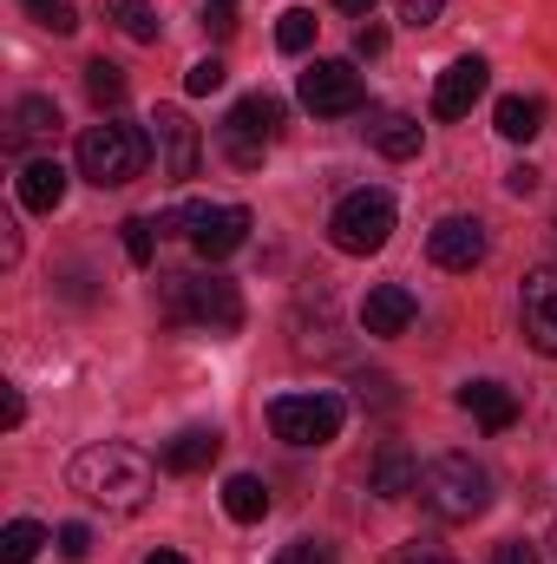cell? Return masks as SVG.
Instances as JSON below:
<instances>
[{
	"mask_svg": "<svg viewBox=\"0 0 557 564\" xmlns=\"http://www.w3.org/2000/svg\"><path fill=\"white\" fill-rule=\"evenodd\" d=\"M66 479H73L79 499H92L106 512H139L151 499V486H157V466L144 459L139 446H125V440H99V446H86L66 466Z\"/></svg>",
	"mask_w": 557,
	"mask_h": 564,
	"instance_id": "obj_1",
	"label": "cell"
},
{
	"mask_svg": "<svg viewBox=\"0 0 557 564\" xmlns=\"http://www.w3.org/2000/svg\"><path fill=\"white\" fill-rule=\"evenodd\" d=\"M419 506L439 519V525H472L485 506H492V479L472 453H439L419 466Z\"/></svg>",
	"mask_w": 557,
	"mask_h": 564,
	"instance_id": "obj_2",
	"label": "cell"
},
{
	"mask_svg": "<svg viewBox=\"0 0 557 564\" xmlns=\"http://www.w3.org/2000/svg\"><path fill=\"white\" fill-rule=\"evenodd\" d=\"M79 177H92L99 191H119V184H132L144 171V158H151V132L139 126H125V119H106V126H86L79 132Z\"/></svg>",
	"mask_w": 557,
	"mask_h": 564,
	"instance_id": "obj_3",
	"label": "cell"
},
{
	"mask_svg": "<svg viewBox=\"0 0 557 564\" xmlns=\"http://www.w3.org/2000/svg\"><path fill=\"white\" fill-rule=\"evenodd\" d=\"M164 315L171 322H197L210 335H237L243 328V295L230 276H157Z\"/></svg>",
	"mask_w": 557,
	"mask_h": 564,
	"instance_id": "obj_4",
	"label": "cell"
},
{
	"mask_svg": "<svg viewBox=\"0 0 557 564\" xmlns=\"http://www.w3.org/2000/svg\"><path fill=\"white\" fill-rule=\"evenodd\" d=\"M387 237H394V197L387 191H348L328 217V243L341 257H374V250H387Z\"/></svg>",
	"mask_w": 557,
	"mask_h": 564,
	"instance_id": "obj_5",
	"label": "cell"
},
{
	"mask_svg": "<svg viewBox=\"0 0 557 564\" xmlns=\"http://www.w3.org/2000/svg\"><path fill=\"white\" fill-rule=\"evenodd\" d=\"M282 132V99H270V93H250V99H237L230 106V119H223V158L237 164V171H256L263 164V151L276 144Z\"/></svg>",
	"mask_w": 557,
	"mask_h": 564,
	"instance_id": "obj_6",
	"label": "cell"
},
{
	"mask_svg": "<svg viewBox=\"0 0 557 564\" xmlns=\"http://www.w3.org/2000/svg\"><path fill=\"white\" fill-rule=\"evenodd\" d=\"M341 421H348V408L335 394H276L270 401V426L288 446H328V440H341Z\"/></svg>",
	"mask_w": 557,
	"mask_h": 564,
	"instance_id": "obj_7",
	"label": "cell"
},
{
	"mask_svg": "<svg viewBox=\"0 0 557 564\" xmlns=\"http://www.w3.org/2000/svg\"><path fill=\"white\" fill-rule=\"evenodd\" d=\"M295 93H302V106L321 112V119H348V112H361V99H368V86H361V73H354L348 59H315Z\"/></svg>",
	"mask_w": 557,
	"mask_h": 564,
	"instance_id": "obj_8",
	"label": "cell"
},
{
	"mask_svg": "<svg viewBox=\"0 0 557 564\" xmlns=\"http://www.w3.org/2000/svg\"><path fill=\"white\" fill-rule=\"evenodd\" d=\"M485 250H492V237H485L479 217H439V224L426 230V257H433L439 270H452V276H472V270L485 263Z\"/></svg>",
	"mask_w": 557,
	"mask_h": 564,
	"instance_id": "obj_9",
	"label": "cell"
},
{
	"mask_svg": "<svg viewBox=\"0 0 557 564\" xmlns=\"http://www.w3.org/2000/svg\"><path fill=\"white\" fill-rule=\"evenodd\" d=\"M151 151H157V171L184 184V177H197L204 139H197V126H190L177 106H157V112H151Z\"/></svg>",
	"mask_w": 557,
	"mask_h": 564,
	"instance_id": "obj_10",
	"label": "cell"
},
{
	"mask_svg": "<svg viewBox=\"0 0 557 564\" xmlns=\"http://www.w3.org/2000/svg\"><path fill=\"white\" fill-rule=\"evenodd\" d=\"M518 322H525V341H532L538 355H551V361H557V263H545V270H532V276H525Z\"/></svg>",
	"mask_w": 557,
	"mask_h": 564,
	"instance_id": "obj_11",
	"label": "cell"
},
{
	"mask_svg": "<svg viewBox=\"0 0 557 564\" xmlns=\"http://www.w3.org/2000/svg\"><path fill=\"white\" fill-rule=\"evenodd\" d=\"M485 86H492V66H485L479 53L452 59V66L439 73V86H433V119H466V112L485 99Z\"/></svg>",
	"mask_w": 557,
	"mask_h": 564,
	"instance_id": "obj_12",
	"label": "cell"
},
{
	"mask_svg": "<svg viewBox=\"0 0 557 564\" xmlns=\"http://www.w3.org/2000/svg\"><path fill=\"white\" fill-rule=\"evenodd\" d=\"M197 257L204 263H223V257H237L243 243H250V210L243 204H204V217H197Z\"/></svg>",
	"mask_w": 557,
	"mask_h": 564,
	"instance_id": "obj_13",
	"label": "cell"
},
{
	"mask_svg": "<svg viewBox=\"0 0 557 564\" xmlns=\"http://www.w3.org/2000/svg\"><path fill=\"white\" fill-rule=\"evenodd\" d=\"M414 315H419V302H414V289L407 282H374L368 289V302H361V328L368 335H407L414 328Z\"/></svg>",
	"mask_w": 557,
	"mask_h": 564,
	"instance_id": "obj_14",
	"label": "cell"
},
{
	"mask_svg": "<svg viewBox=\"0 0 557 564\" xmlns=\"http://www.w3.org/2000/svg\"><path fill=\"white\" fill-rule=\"evenodd\" d=\"M66 177H73V171H66L59 158H26V164H20V177H13V191H20V204H26V210L53 217V210L66 204Z\"/></svg>",
	"mask_w": 557,
	"mask_h": 564,
	"instance_id": "obj_15",
	"label": "cell"
},
{
	"mask_svg": "<svg viewBox=\"0 0 557 564\" xmlns=\"http://www.w3.org/2000/svg\"><path fill=\"white\" fill-rule=\"evenodd\" d=\"M459 408L485 426V433H505V426L518 421V394H512L505 381H466V388H459Z\"/></svg>",
	"mask_w": 557,
	"mask_h": 564,
	"instance_id": "obj_16",
	"label": "cell"
},
{
	"mask_svg": "<svg viewBox=\"0 0 557 564\" xmlns=\"http://www.w3.org/2000/svg\"><path fill=\"white\" fill-rule=\"evenodd\" d=\"M223 453V433L217 426H184L164 440V473H210Z\"/></svg>",
	"mask_w": 557,
	"mask_h": 564,
	"instance_id": "obj_17",
	"label": "cell"
},
{
	"mask_svg": "<svg viewBox=\"0 0 557 564\" xmlns=\"http://www.w3.org/2000/svg\"><path fill=\"white\" fill-rule=\"evenodd\" d=\"M368 486H374L381 499H407V492H419V459L401 446V440H387V446L374 453V473H368Z\"/></svg>",
	"mask_w": 557,
	"mask_h": 564,
	"instance_id": "obj_18",
	"label": "cell"
},
{
	"mask_svg": "<svg viewBox=\"0 0 557 564\" xmlns=\"http://www.w3.org/2000/svg\"><path fill=\"white\" fill-rule=\"evenodd\" d=\"M53 132H59V106L53 99H40V93L13 99V112H7V151H20V144H33V139H53Z\"/></svg>",
	"mask_w": 557,
	"mask_h": 564,
	"instance_id": "obj_19",
	"label": "cell"
},
{
	"mask_svg": "<svg viewBox=\"0 0 557 564\" xmlns=\"http://www.w3.org/2000/svg\"><path fill=\"white\" fill-rule=\"evenodd\" d=\"M419 119H407V112H374L368 119V144L381 151V158H394V164H407V158H419Z\"/></svg>",
	"mask_w": 557,
	"mask_h": 564,
	"instance_id": "obj_20",
	"label": "cell"
},
{
	"mask_svg": "<svg viewBox=\"0 0 557 564\" xmlns=\"http://www.w3.org/2000/svg\"><path fill=\"white\" fill-rule=\"evenodd\" d=\"M492 119H499V139H512V144H532L545 132V106L525 99V93H505V99L492 106Z\"/></svg>",
	"mask_w": 557,
	"mask_h": 564,
	"instance_id": "obj_21",
	"label": "cell"
},
{
	"mask_svg": "<svg viewBox=\"0 0 557 564\" xmlns=\"http://www.w3.org/2000/svg\"><path fill=\"white\" fill-rule=\"evenodd\" d=\"M223 512H230L237 525L270 519V486H263L256 473H230V479H223Z\"/></svg>",
	"mask_w": 557,
	"mask_h": 564,
	"instance_id": "obj_22",
	"label": "cell"
},
{
	"mask_svg": "<svg viewBox=\"0 0 557 564\" xmlns=\"http://www.w3.org/2000/svg\"><path fill=\"white\" fill-rule=\"evenodd\" d=\"M40 545H53L40 519H13V525H0V564H33L40 558Z\"/></svg>",
	"mask_w": 557,
	"mask_h": 564,
	"instance_id": "obj_23",
	"label": "cell"
},
{
	"mask_svg": "<svg viewBox=\"0 0 557 564\" xmlns=\"http://www.w3.org/2000/svg\"><path fill=\"white\" fill-rule=\"evenodd\" d=\"M86 93H92L99 112H106V106H125V73H119L112 59H92V66H86Z\"/></svg>",
	"mask_w": 557,
	"mask_h": 564,
	"instance_id": "obj_24",
	"label": "cell"
},
{
	"mask_svg": "<svg viewBox=\"0 0 557 564\" xmlns=\"http://www.w3.org/2000/svg\"><path fill=\"white\" fill-rule=\"evenodd\" d=\"M315 26H321V20H315L308 7H288L276 20V46L282 53H308V46H315Z\"/></svg>",
	"mask_w": 557,
	"mask_h": 564,
	"instance_id": "obj_25",
	"label": "cell"
},
{
	"mask_svg": "<svg viewBox=\"0 0 557 564\" xmlns=\"http://www.w3.org/2000/svg\"><path fill=\"white\" fill-rule=\"evenodd\" d=\"M112 20H119V33H132V40H157V26H164L151 0H119V7H112Z\"/></svg>",
	"mask_w": 557,
	"mask_h": 564,
	"instance_id": "obj_26",
	"label": "cell"
},
{
	"mask_svg": "<svg viewBox=\"0 0 557 564\" xmlns=\"http://www.w3.org/2000/svg\"><path fill=\"white\" fill-rule=\"evenodd\" d=\"M20 7H26V13H33V20L46 26V33H73V26H79L73 0H20Z\"/></svg>",
	"mask_w": 557,
	"mask_h": 564,
	"instance_id": "obj_27",
	"label": "cell"
},
{
	"mask_svg": "<svg viewBox=\"0 0 557 564\" xmlns=\"http://www.w3.org/2000/svg\"><path fill=\"white\" fill-rule=\"evenodd\" d=\"M119 230H125V257L144 270V263H151V250H157V224H151V217H125Z\"/></svg>",
	"mask_w": 557,
	"mask_h": 564,
	"instance_id": "obj_28",
	"label": "cell"
},
{
	"mask_svg": "<svg viewBox=\"0 0 557 564\" xmlns=\"http://www.w3.org/2000/svg\"><path fill=\"white\" fill-rule=\"evenodd\" d=\"M223 79H230V73H223V59H197V66L184 73V93H197V99H204V93H217Z\"/></svg>",
	"mask_w": 557,
	"mask_h": 564,
	"instance_id": "obj_29",
	"label": "cell"
},
{
	"mask_svg": "<svg viewBox=\"0 0 557 564\" xmlns=\"http://www.w3.org/2000/svg\"><path fill=\"white\" fill-rule=\"evenodd\" d=\"M276 564H335V552H328L321 539H295V545H282Z\"/></svg>",
	"mask_w": 557,
	"mask_h": 564,
	"instance_id": "obj_30",
	"label": "cell"
},
{
	"mask_svg": "<svg viewBox=\"0 0 557 564\" xmlns=\"http://www.w3.org/2000/svg\"><path fill=\"white\" fill-rule=\"evenodd\" d=\"M394 13H401L407 26H433V20L446 13V0H394Z\"/></svg>",
	"mask_w": 557,
	"mask_h": 564,
	"instance_id": "obj_31",
	"label": "cell"
},
{
	"mask_svg": "<svg viewBox=\"0 0 557 564\" xmlns=\"http://www.w3.org/2000/svg\"><path fill=\"white\" fill-rule=\"evenodd\" d=\"M59 558H92V532L86 525H59Z\"/></svg>",
	"mask_w": 557,
	"mask_h": 564,
	"instance_id": "obj_32",
	"label": "cell"
},
{
	"mask_svg": "<svg viewBox=\"0 0 557 564\" xmlns=\"http://www.w3.org/2000/svg\"><path fill=\"white\" fill-rule=\"evenodd\" d=\"M394 564H452V558H446V552H433V545H419V539H414V545H401V552H394Z\"/></svg>",
	"mask_w": 557,
	"mask_h": 564,
	"instance_id": "obj_33",
	"label": "cell"
},
{
	"mask_svg": "<svg viewBox=\"0 0 557 564\" xmlns=\"http://www.w3.org/2000/svg\"><path fill=\"white\" fill-rule=\"evenodd\" d=\"M492 564H538V552H532L525 539H505V545L492 552Z\"/></svg>",
	"mask_w": 557,
	"mask_h": 564,
	"instance_id": "obj_34",
	"label": "cell"
},
{
	"mask_svg": "<svg viewBox=\"0 0 557 564\" xmlns=\"http://www.w3.org/2000/svg\"><path fill=\"white\" fill-rule=\"evenodd\" d=\"M20 421H26V401H20V388H7V394H0V426L13 433Z\"/></svg>",
	"mask_w": 557,
	"mask_h": 564,
	"instance_id": "obj_35",
	"label": "cell"
},
{
	"mask_svg": "<svg viewBox=\"0 0 557 564\" xmlns=\"http://www.w3.org/2000/svg\"><path fill=\"white\" fill-rule=\"evenodd\" d=\"M381 46H387V33H381V26H374V20H368V26H361V33H354V53H361V59H374V53H381Z\"/></svg>",
	"mask_w": 557,
	"mask_h": 564,
	"instance_id": "obj_36",
	"label": "cell"
},
{
	"mask_svg": "<svg viewBox=\"0 0 557 564\" xmlns=\"http://www.w3.org/2000/svg\"><path fill=\"white\" fill-rule=\"evenodd\" d=\"M505 191H512V197H532V191H538V171H532V164L505 171Z\"/></svg>",
	"mask_w": 557,
	"mask_h": 564,
	"instance_id": "obj_37",
	"label": "cell"
},
{
	"mask_svg": "<svg viewBox=\"0 0 557 564\" xmlns=\"http://www.w3.org/2000/svg\"><path fill=\"white\" fill-rule=\"evenodd\" d=\"M335 7H341V13H354V20H368V13H374V0H335Z\"/></svg>",
	"mask_w": 557,
	"mask_h": 564,
	"instance_id": "obj_38",
	"label": "cell"
},
{
	"mask_svg": "<svg viewBox=\"0 0 557 564\" xmlns=\"http://www.w3.org/2000/svg\"><path fill=\"white\" fill-rule=\"evenodd\" d=\"M144 564H190V558H184V552H151Z\"/></svg>",
	"mask_w": 557,
	"mask_h": 564,
	"instance_id": "obj_39",
	"label": "cell"
},
{
	"mask_svg": "<svg viewBox=\"0 0 557 564\" xmlns=\"http://www.w3.org/2000/svg\"><path fill=\"white\" fill-rule=\"evenodd\" d=\"M204 7H210V13H237V0H204Z\"/></svg>",
	"mask_w": 557,
	"mask_h": 564,
	"instance_id": "obj_40",
	"label": "cell"
},
{
	"mask_svg": "<svg viewBox=\"0 0 557 564\" xmlns=\"http://www.w3.org/2000/svg\"><path fill=\"white\" fill-rule=\"evenodd\" d=\"M545 552H551V564H557V532H551V545H545Z\"/></svg>",
	"mask_w": 557,
	"mask_h": 564,
	"instance_id": "obj_41",
	"label": "cell"
}]
</instances>
